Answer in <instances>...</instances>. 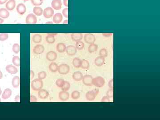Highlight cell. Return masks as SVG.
I'll return each mask as SVG.
<instances>
[{
  "label": "cell",
  "mask_w": 160,
  "mask_h": 120,
  "mask_svg": "<svg viewBox=\"0 0 160 120\" xmlns=\"http://www.w3.org/2000/svg\"><path fill=\"white\" fill-rule=\"evenodd\" d=\"M16 9L17 11L19 14L22 15L24 14L26 12V6L24 4L20 3L17 6Z\"/></svg>",
  "instance_id": "cell-14"
},
{
  "label": "cell",
  "mask_w": 160,
  "mask_h": 120,
  "mask_svg": "<svg viewBox=\"0 0 160 120\" xmlns=\"http://www.w3.org/2000/svg\"><path fill=\"white\" fill-rule=\"evenodd\" d=\"M82 60L78 57H75L73 60V64L76 68L79 69L81 67Z\"/></svg>",
  "instance_id": "cell-30"
},
{
  "label": "cell",
  "mask_w": 160,
  "mask_h": 120,
  "mask_svg": "<svg viewBox=\"0 0 160 120\" xmlns=\"http://www.w3.org/2000/svg\"><path fill=\"white\" fill-rule=\"evenodd\" d=\"M37 22V18L36 15L33 13H30L27 15L26 19L27 24H35Z\"/></svg>",
  "instance_id": "cell-5"
},
{
  "label": "cell",
  "mask_w": 160,
  "mask_h": 120,
  "mask_svg": "<svg viewBox=\"0 0 160 120\" xmlns=\"http://www.w3.org/2000/svg\"><path fill=\"white\" fill-rule=\"evenodd\" d=\"M12 50L13 52L16 54H17L20 51V46L17 43H15L13 45Z\"/></svg>",
  "instance_id": "cell-35"
},
{
  "label": "cell",
  "mask_w": 160,
  "mask_h": 120,
  "mask_svg": "<svg viewBox=\"0 0 160 120\" xmlns=\"http://www.w3.org/2000/svg\"><path fill=\"white\" fill-rule=\"evenodd\" d=\"M30 101L31 102H35L37 101V98L34 95H31L30 98Z\"/></svg>",
  "instance_id": "cell-46"
},
{
  "label": "cell",
  "mask_w": 160,
  "mask_h": 120,
  "mask_svg": "<svg viewBox=\"0 0 160 120\" xmlns=\"http://www.w3.org/2000/svg\"><path fill=\"white\" fill-rule=\"evenodd\" d=\"M108 86L109 88L113 89V79H111L109 81L108 83Z\"/></svg>",
  "instance_id": "cell-47"
},
{
  "label": "cell",
  "mask_w": 160,
  "mask_h": 120,
  "mask_svg": "<svg viewBox=\"0 0 160 120\" xmlns=\"http://www.w3.org/2000/svg\"><path fill=\"white\" fill-rule=\"evenodd\" d=\"M89 66H90V64L88 60H85V59H83L82 60L80 68H81L82 69H89Z\"/></svg>",
  "instance_id": "cell-31"
},
{
  "label": "cell",
  "mask_w": 160,
  "mask_h": 120,
  "mask_svg": "<svg viewBox=\"0 0 160 120\" xmlns=\"http://www.w3.org/2000/svg\"><path fill=\"white\" fill-rule=\"evenodd\" d=\"M63 20V16L61 13H58L53 16L52 21L55 24H60Z\"/></svg>",
  "instance_id": "cell-16"
},
{
  "label": "cell",
  "mask_w": 160,
  "mask_h": 120,
  "mask_svg": "<svg viewBox=\"0 0 160 120\" xmlns=\"http://www.w3.org/2000/svg\"><path fill=\"white\" fill-rule=\"evenodd\" d=\"M58 97L60 100L62 101H66L69 99V94L67 92V91H63L60 92L58 95Z\"/></svg>",
  "instance_id": "cell-12"
},
{
  "label": "cell",
  "mask_w": 160,
  "mask_h": 120,
  "mask_svg": "<svg viewBox=\"0 0 160 120\" xmlns=\"http://www.w3.org/2000/svg\"><path fill=\"white\" fill-rule=\"evenodd\" d=\"M51 6L53 9L59 10L62 8V2L61 0H52Z\"/></svg>",
  "instance_id": "cell-9"
},
{
  "label": "cell",
  "mask_w": 160,
  "mask_h": 120,
  "mask_svg": "<svg viewBox=\"0 0 160 120\" xmlns=\"http://www.w3.org/2000/svg\"><path fill=\"white\" fill-rule=\"evenodd\" d=\"M106 95L108 98H111L113 97V89L109 88L106 92Z\"/></svg>",
  "instance_id": "cell-43"
},
{
  "label": "cell",
  "mask_w": 160,
  "mask_h": 120,
  "mask_svg": "<svg viewBox=\"0 0 160 120\" xmlns=\"http://www.w3.org/2000/svg\"><path fill=\"white\" fill-rule=\"evenodd\" d=\"M16 7L15 0H9L5 4L6 9L9 11L13 10Z\"/></svg>",
  "instance_id": "cell-13"
},
{
  "label": "cell",
  "mask_w": 160,
  "mask_h": 120,
  "mask_svg": "<svg viewBox=\"0 0 160 120\" xmlns=\"http://www.w3.org/2000/svg\"><path fill=\"white\" fill-rule=\"evenodd\" d=\"M101 102H106V103L110 102V98H108L107 96H105L102 98V99L101 100Z\"/></svg>",
  "instance_id": "cell-44"
},
{
  "label": "cell",
  "mask_w": 160,
  "mask_h": 120,
  "mask_svg": "<svg viewBox=\"0 0 160 120\" xmlns=\"http://www.w3.org/2000/svg\"><path fill=\"white\" fill-rule=\"evenodd\" d=\"M64 5L66 7H68V0H63Z\"/></svg>",
  "instance_id": "cell-51"
},
{
  "label": "cell",
  "mask_w": 160,
  "mask_h": 120,
  "mask_svg": "<svg viewBox=\"0 0 160 120\" xmlns=\"http://www.w3.org/2000/svg\"><path fill=\"white\" fill-rule=\"evenodd\" d=\"M12 90L9 89H6L4 90L3 94H2V98L6 100L9 98H10L12 95Z\"/></svg>",
  "instance_id": "cell-25"
},
{
  "label": "cell",
  "mask_w": 160,
  "mask_h": 120,
  "mask_svg": "<svg viewBox=\"0 0 160 120\" xmlns=\"http://www.w3.org/2000/svg\"><path fill=\"white\" fill-rule=\"evenodd\" d=\"M49 93L45 90L42 89L39 90L38 93V97L41 99H45L49 96Z\"/></svg>",
  "instance_id": "cell-18"
},
{
  "label": "cell",
  "mask_w": 160,
  "mask_h": 120,
  "mask_svg": "<svg viewBox=\"0 0 160 120\" xmlns=\"http://www.w3.org/2000/svg\"><path fill=\"white\" fill-rule=\"evenodd\" d=\"M1 93H2V91L1 90V89H0V95L1 94Z\"/></svg>",
  "instance_id": "cell-59"
},
{
  "label": "cell",
  "mask_w": 160,
  "mask_h": 120,
  "mask_svg": "<svg viewBox=\"0 0 160 120\" xmlns=\"http://www.w3.org/2000/svg\"><path fill=\"white\" fill-rule=\"evenodd\" d=\"M97 94H95L93 90H91L87 92L86 95V99L89 101H93L97 97Z\"/></svg>",
  "instance_id": "cell-15"
},
{
  "label": "cell",
  "mask_w": 160,
  "mask_h": 120,
  "mask_svg": "<svg viewBox=\"0 0 160 120\" xmlns=\"http://www.w3.org/2000/svg\"><path fill=\"white\" fill-rule=\"evenodd\" d=\"M4 20L1 18H0V24H1L2 23H3L4 22Z\"/></svg>",
  "instance_id": "cell-57"
},
{
  "label": "cell",
  "mask_w": 160,
  "mask_h": 120,
  "mask_svg": "<svg viewBox=\"0 0 160 120\" xmlns=\"http://www.w3.org/2000/svg\"><path fill=\"white\" fill-rule=\"evenodd\" d=\"M70 87H71V85H70V83L67 81H65L63 86L61 88L62 90L67 91L70 89Z\"/></svg>",
  "instance_id": "cell-38"
},
{
  "label": "cell",
  "mask_w": 160,
  "mask_h": 120,
  "mask_svg": "<svg viewBox=\"0 0 160 120\" xmlns=\"http://www.w3.org/2000/svg\"><path fill=\"white\" fill-rule=\"evenodd\" d=\"M43 86V83L41 79H34L32 81L31 84V87L33 90L39 91L41 90Z\"/></svg>",
  "instance_id": "cell-1"
},
{
  "label": "cell",
  "mask_w": 160,
  "mask_h": 120,
  "mask_svg": "<svg viewBox=\"0 0 160 120\" xmlns=\"http://www.w3.org/2000/svg\"><path fill=\"white\" fill-rule=\"evenodd\" d=\"M85 47V44L82 41H77L75 45V47L77 50H81L84 49Z\"/></svg>",
  "instance_id": "cell-33"
},
{
  "label": "cell",
  "mask_w": 160,
  "mask_h": 120,
  "mask_svg": "<svg viewBox=\"0 0 160 120\" xmlns=\"http://www.w3.org/2000/svg\"><path fill=\"white\" fill-rule=\"evenodd\" d=\"M43 14L46 18H50L54 14L53 9L51 7H47L43 10Z\"/></svg>",
  "instance_id": "cell-6"
},
{
  "label": "cell",
  "mask_w": 160,
  "mask_h": 120,
  "mask_svg": "<svg viewBox=\"0 0 160 120\" xmlns=\"http://www.w3.org/2000/svg\"><path fill=\"white\" fill-rule=\"evenodd\" d=\"M93 77L90 75H85L82 78L83 83L86 86H93Z\"/></svg>",
  "instance_id": "cell-4"
},
{
  "label": "cell",
  "mask_w": 160,
  "mask_h": 120,
  "mask_svg": "<svg viewBox=\"0 0 160 120\" xmlns=\"http://www.w3.org/2000/svg\"><path fill=\"white\" fill-rule=\"evenodd\" d=\"M33 12L34 14L37 16H41L43 14V10L41 7L39 6H35L34 8Z\"/></svg>",
  "instance_id": "cell-28"
},
{
  "label": "cell",
  "mask_w": 160,
  "mask_h": 120,
  "mask_svg": "<svg viewBox=\"0 0 160 120\" xmlns=\"http://www.w3.org/2000/svg\"><path fill=\"white\" fill-rule=\"evenodd\" d=\"M66 46L63 43H59L56 45V50L60 53H62L65 51Z\"/></svg>",
  "instance_id": "cell-23"
},
{
  "label": "cell",
  "mask_w": 160,
  "mask_h": 120,
  "mask_svg": "<svg viewBox=\"0 0 160 120\" xmlns=\"http://www.w3.org/2000/svg\"><path fill=\"white\" fill-rule=\"evenodd\" d=\"M9 35L6 33H1L0 34V41H3L7 40Z\"/></svg>",
  "instance_id": "cell-42"
},
{
  "label": "cell",
  "mask_w": 160,
  "mask_h": 120,
  "mask_svg": "<svg viewBox=\"0 0 160 120\" xmlns=\"http://www.w3.org/2000/svg\"><path fill=\"white\" fill-rule=\"evenodd\" d=\"M80 93L77 90L73 91L71 94V98L74 100H77L80 97Z\"/></svg>",
  "instance_id": "cell-34"
},
{
  "label": "cell",
  "mask_w": 160,
  "mask_h": 120,
  "mask_svg": "<svg viewBox=\"0 0 160 120\" xmlns=\"http://www.w3.org/2000/svg\"><path fill=\"white\" fill-rule=\"evenodd\" d=\"M105 83L104 78L101 76L95 77L93 79V85L98 88H101L104 86Z\"/></svg>",
  "instance_id": "cell-2"
},
{
  "label": "cell",
  "mask_w": 160,
  "mask_h": 120,
  "mask_svg": "<svg viewBox=\"0 0 160 120\" xmlns=\"http://www.w3.org/2000/svg\"><path fill=\"white\" fill-rule=\"evenodd\" d=\"M12 62L13 64L16 66H20V58L18 56H14L12 59Z\"/></svg>",
  "instance_id": "cell-32"
},
{
  "label": "cell",
  "mask_w": 160,
  "mask_h": 120,
  "mask_svg": "<svg viewBox=\"0 0 160 120\" xmlns=\"http://www.w3.org/2000/svg\"><path fill=\"white\" fill-rule=\"evenodd\" d=\"M84 39L86 43L89 44L94 43L96 41V37L93 34H86L84 36Z\"/></svg>",
  "instance_id": "cell-7"
},
{
  "label": "cell",
  "mask_w": 160,
  "mask_h": 120,
  "mask_svg": "<svg viewBox=\"0 0 160 120\" xmlns=\"http://www.w3.org/2000/svg\"><path fill=\"white\" fill-rule=\"evenodd\" d=\"M9 16V13L6 8L0 9V17L6 19Z\"/></svg>",
  "instance_id": "cell-21"
},
{
  "label": "cell",
  "mask_w": 160,
  "mask_h": 120,
  "mask_svg": "<svg viewBox=\"0 0 160 120\" xmlns=\"http://www.w3.org/2000/svg\"><path fill=\"white\" fill-rule=\"evenodd\" d=\"M12 84L13 87L14 88H17L20 86V78L18 76H15L13 78Z\"/></svg>",
  "instance_id": "cell-24"
},
{
  "label": "cell",
  "mask_w": 160,
  "mask_h": 120,
  "mask_svg": "<svg viewBox=\"0 0 160 120\" xmlns=\"http://www.w3.org/2000/svg\"><path fill=\"white\" fill-rule=\"evenodd\" d=\"M5 69L6 71L11 74H15L18 72L17 69L14 66L11 64H9L7 65L6 66Z\"/></svg>",
  "instance_id": "cell-19"
},
{
  "label": "cell",
  "mask_w": 160,
  "mask_h": 120,
  "mask_svg": "<svg viewBox=\"0 0 160 120\" xmlns=\"http://www.w3.org/2000/svg\"><path fill=\"white\" fill-rule=\"evenodd\" d=\"M65 52L69 56H74L77 53V49L74 45H69L66 48Z\"/></svg>",
  "instance_id": "cell-8"
},
{
  "label": "cell",
  "mask_w": 160,
  "mask_h": 120,
  "mask_svg": "<svg viewBox=\"0 0 160 120\" xmlns=\"http://www.w3.org/2000/svg\"><path fill=\"white\" fill-rule=\"evenodd\" d=\"M72 77L73 79H74L75 81H80L82 80L83 75L82 73H81V72H75L73 73Z\"/></svg>",
  "instance_id": "cell-20"
},
{
  "label": "cell",
  "mask_w": 160,
  "mask_h": 120,
  "mask_svg": "<svg viewBox=\"0 0 160 120\" xmlns=\"http://www.w3.org/2000/svg\"><path fill=\"white\" fill-rule=\"evenodd\" d=\"M63 24H65V25H67L68 24V20H64V21L63 22Z\"/></svg>",
  "instance_id": "cell-55"
},
{
  "label": "cell",
  "mask_w": 160,
  "mask_h": 120,
  "mask_svg": "<svg viewBox=\"0 0 160 120\" xmlns=\"http://www.w3.org/2000/svg\"><path fill=\"white\" fill-rule=\"evenodd\" d=\"M31 2L34 6H38L42 4L43 0H31Z\"/></svg>",
  "instance_id": "cell-40"
},
{
  "label": "cell",
  "mask_w": 160,
  "mask_h": 120,
  "mask_svg": "<svg viewBox=\"0 0 160 120\" xmlns=\"http://www.w3.org/2000/svg\"><path fill=\"white\" fill-rule=\"evenodd\" d=\"M8 0H0V4H3L7 2Z\"/></svg>",
  "instance_id": "cell-53"
},
{
  "label": "cell",
  "mask_w": 160,
  "mask_h": 120,
  "mask_svg": "<svg viewBox=\"0 0 160 120\" xmlns=\"http://www.w3.org/2000/svg\"><path fill=\"white\" fill-rule=\"evenodd\" d=\"M45 51V48L42 45H37L34 47L33 49V52L37 55H40L43 53Z\"/></svg>",
  "instance_id": "cell-10"
},
{
  "label": "cell",
  "mask_w": 160,
  "mask_h": 120,
  "mask_svg": "<svg viewBox=\"0 0 160 120\" xmlns=\"http://www.w3.org/2000/svg\"><path fill=\"white\" fill-rule=\"evenodd\" d=\"M48 68H49V70L51 72L55 73L58 70V66L56 63L53 61L49 65Z\"/></svg>",
  "instance_id": "cell-26"
},
{
  "label": "cell",
  "mask_w": 160,
  "mask_h": 120,
  "mask_svg": "<svg viewBox=\"0 0 160 120\" xmlns=\"http://www.w3.org/2000/svg\"><path fill=\"white\" fill-rule=\"evenodd\" d=\"M112 35V33H103L102 34V35L105 38H109L111 37Z\"/></svg>",
  "instance_id": "cell-48"
},
{
  "label": "cell",
  "mask_w": 160,
  "mask_h": 120,
  "mask_svg": "<svg viewBox=\"0 0 160 120\" xmlns=\"http://www.w3.org/2000/svg\"><path fill=\"white\" fill-rule=\"evenodd\" d=\"M98 49V45L96 44L92 43L90 44L89 46L88 47V52L90 53H93L97 51Z\"/></svg>",
  "instance_id": "cell-29"
},
{
  "label": "cell",
  "mask_w": 160,
  "mask_h": 120,
  "mask_svg": "<svg viewBox=\"0 0 160 120\" xmlns=\"http://www.w3.org/2000/svg\"><path fill=\"white\" fill-rule=\"evenodd\" d=\"M32 40L34 43H39L42 41V36L40 34H34L32 38Z\"/></svg>",
  "instance_id": "cell-27"
},
{
  "label": "cell",
  "mask_w": 160,
  "mask_h": 120,
  "mask_svg": "<svg viewBox=\"0 0 160 120\" xmlns=\"http://www.w3.org/2000/svg\"><path fill=\"white\" fill-rule=\"evenodd\" d=\"M34 75H35V73H34V72L33 70H31L30 71V78L31 80H32L34 78Z\"/></svg>",
  "instance_id": "cell-50"
},
{
  "label": "cell",
  "mask_w": 160,
  "mask_h": 120,
  "mask_svg": "<svg viewBox=\"0 0 160 120\" xmlns=\"http://www.w3.org/2000/svg\"><path fill=\"white\" fill-rule=\"evenodd\" d=\"M47 35H49V36L55 37V36H56L57 35V33H48Z\"/></svg>",
  "instance_id": "cell-54"
},
{
  "label": "cell",
  "mask_w": 160,
  "mask_h": 120,
  "mask_svg": "<svg viewBox=\"0 0 160 120\" xmlns=\"http://www.w3.org/2000/svg\"><path fill=\"white\" fill-rule=\"evenodd\" d=\"M45 40L47 43L48 44H53L55 42V37L53 36H51L49 35H47L46 38H45Z\"/></svg>",
  "instance_id": "cell-36"
},
{
  "label": "cell",
  "mask_w": 160,
  "mask_h": 120,
  "mask_svg": "<svg viewBox=\"0 0 160 120\" xmlns=\"http://www.w3.org/2000/svg\"><path fill=\"white\" fill-rule=\"evenodd\" d=\"M45 24H52L53 22H51V21H48V22H47L45 23Z\"/></svg>",
  "instance_id": "cell-58"
},
{
  "label": "cell",
  "mask_w": 160,
  "mask_h": 120,
  "mask_svg": "<svg viewBox=\"0 0 160 120\" xmlns=\"http://www.w3.org/2000/svg\"><path fill=\"white\" fill-rule=\"evenodd\" d=\"M24 0V1H28V0Z\"/></svg>",
  "instance_id": "cell-60"
},
{
  "label": "cell",
  "mask_w": 160,
  "mask_h": 120,
  "mask_svg": "<svg viewBox=\"0 0 160 120\" xmlns=\"http://www.w3.org/2000/svg\"><path fill=\"white\" fill-rule=\"evenodd\" d=\"M57 57V54L53 51H50L46 54V58L49 61H54L56 60Z\"/></svg>",
  "instance_id": "cell-11"
},
{
  "label": "cell",
  "mask_w": 160,
  "mask_h": 120,
  "mask_svg": "<svg viewBox=\"0 0 160 120\" xmlns=\"http://www.w3.org/2000/svg\"><path fill=\"white\" fill-rule=\"evenodd\" d=\"M62 14L65 18H68V9L65 8L62 10Z\"/></svg>",
  "instance_id": "cell-45"
},
{
  "label": "cell",
  "mask_w": 160,
  "mask_h": 120,
  "mask_svg": "<svg viewBox=\"0 0 160 120\" xmlns=\"http://www.w3.org/2000/svg\"><path fill=\"white\" fill-rule=\"evenodd\" d=\"M47 76V73L45 71H41L39 72L38 74V79H41V80L45 79Z\"/></svg>",
  "instance_id": "cell-41"
},
{
  "label": "cell",
  "mask_w": 160,
  "mask_h": 120,
  "mask_svg": "<svg viewBox=\"0 0 160 120\" xmlns=\"http://www.w3.org/2000/svg\"><path fill=\"white\" fill-rule=\"evenodd\" d=\"M15 101L17 102H20V95H17L15 97Z\"/></svg>",
  "instance_id": "cell-49"
},
{
  "label": "cell",
  "mask_w": 160,
  "mask_h": 120,
  "mask_svg": "<svg viewBox=\"0 0 160 120\" xmlns=\"http://www.w3.org/2000/svg\"><path fill=\"white\" fill-rule=\"evenodd\" d=\"M108 54V51L106 49H104V48L101 49L99 52V56L104 57V58L107 56Z\"/></svg>",
  "instance_id": "cell-37"
},
{
  "label": "cell",
  "mask_w": 160,
  "mask_h": 120,
  "mask_svg": "<svg viewBox=\"0 0 160 120\" xmlns=\"http://www.w3.org/2000/svg\"><path fill=\"white\" fill-rule=\"evenodd\" d=\"M1 102V99H0V102Z\"/></svg>",
  "instance_id": "cell-61"
},
{
  "label": "cell",
  "mask_w": 160,
  "mask_h": 120,
  "mask_svg": "<svg viewBox=\"0 0 160 120\" xmlns=\"http://www.w3.org/2000/svg\"><path fill=\"white\" fill-rule=\"evenodd\" d=\"M70 71V67L67 64H61L58 66L57 71L60 74L66 75L68 74Z\"/></svg>",
  "instance_id": "cell-3"
},
{
  "label": "cell",
  "mask_w": 160,
  "mask_h": 120,
  "mask_svg": "<svg viewBox=\"0 0 160 120\" xmlns=\"http://www.w3.org/2000/svg\"><path fill=\"white\" fill-rule=\"evenodd\" d=\"M65 81L63 79H57L56 81V86L59 88H61L63 86Z\"/></svg>",
  "instance_id": "cell-39"
},
{
  "label": "cell",
  "mask_w": 160,
  "mask_h": 120,
  "mask_svg": "<svg viewBox=\"0 0 160 120\" xmlns=\"http://www.w3.org/2000/svg\"><path fill=\"white\" fill-rule=\"evenodd\" d=\"M71 38L73 41H80L82 40L83 34L82 33H73L71 34Z\"/></svg>",
  "instance_id": "cell-22"
},
{
  "label": "cell",
  "mask_w": 160,
  "mask_h": 120,
  "mask_svg": "<svg viewBox=\"0 0 160 120\" xmlns=\"http://www.w3.org/2000/svg\"><path fill=\"white\" fill-rule=\"evenodd\" d=\"M105 58L100 56H97L94 60V64H95V65H97V66L98 67L101 66L103 65H104L105 63Z\"/></svg>",
  "instance_id": "cell-17"
},
{
  "label": "cell",
  "mask_w": 160,
  "mask_h": 120,
  "mask_svg": "<svg viewBox=\"0 0 160 120\" xmlns=\"http://www.w3.org/2000/svg\"><path fill=\"white\" fill-rule=\"evenodd\" d=\"M3 77V74L1 71L0 70V79H2Z\"/></svg>",
  "instance_id": "cell-56"
},
{
  "label": "cell",
  "mask_w": 160,
  "mask_h": 120,
  "mask_svg": "<svg viewBox=\"0 0 160 120\" xmlns=\"http://www.w3.org/2000/svg\"><path fill=\"white\" fill-rule=\"evenodd\" d=\"M93 90V92L97 94V95L98 94H99V90L98 89H95Z\"/></svg>",
  "instance_id": "cell-52"
}]
</instances>
